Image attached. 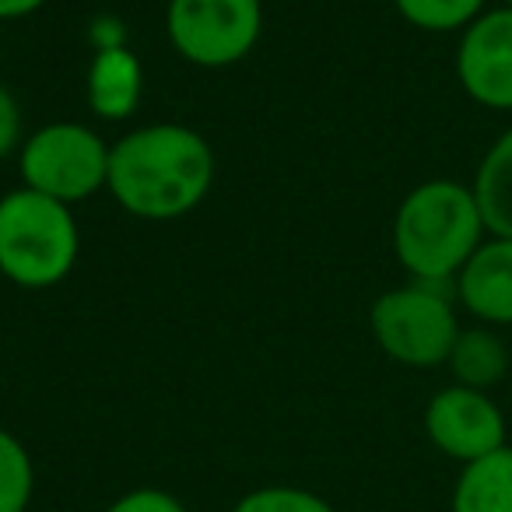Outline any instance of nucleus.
I'll return each mask as SVG.
<instances>
[{"label":"nucleus","instance_id":"f257e3e1","mask_svg":"<svg viewBox=\"0 0 512 512\" xmlns=\"http://www.w3.org/2000/svg\"><path fill=\"white\" fill-rule=\"evenodd\" d=\"M214 151L193 127L148 123L109 144L106 190L141 221H176L211 193Z\"/></svg>","mask_w":512,"mask_h":512},{"label":"nucleus","instance_id":"aec40b11","mask_svg":"<svg viewBox=\"0 0 512 512\" xmlns=\"http://www.w3.org/2000/svg\"><path fill=\"white\" fill-rule=\"evenodd\" d=\"M498 4H502V8H512V0H498Z\"/></svg>","mask_w":512,"mask_h":512},{"label":"nucleus","instance_id":"4468645a","mask_svg":"<svg viewBox=\"0 0 512 512\" xmlns=\"http://www.w3.org/2000/svg\"><path fill=\"white\" fill-rule=\"evenodd\" d=\"M393 8L418 32L446 36V32H463L477 15H484L488 0H393Z\"/></svg>","mask_w":512,"mask_h":512},{"label":"nucleus","instance_id":"6e6552de","mask_svg":"<svg viewBox=\"0 0 512 512\" xmlns=\"http://www.w3.org/2000/svg\"><path fill=\"white\" fill-rule=\"evenodd\" d=\"M425 435L442 456L463 467L505 446V414L484 390L453 383L428 400Z\"/></svg>","mask_w":512,"mask_h":512},{"label":"nucleus","instance_id":"7ed1b4c3","mask_svg":"<svg viewBox=\"0 0 512 512\" xmlns=\"http://www.w3.org/2000/svg\"><path fill=\"white\" fill-rule=\"evenodd\" d=\"M81 232L60 200L18 186L0 197V274L25 292H46L74 271Z\"/></svg>","mask_w":512,"mask_h":512},{"label":"nucleus","instance_id":"dca6fc26","mask_svg":"<svg viewBox=\"0 0 512 512\" xmlns=\"http://www.w3.org/2000/svg\"><path fill=\"white\" fill-rule=\"evenodd\" d=\"M232 512H337L323 495L299 484H267L253 488L232 505Z\"/></svg>","mask_w":512,"mask_h":512},{"label":"nucleus","instance_id":"f3484780","mask_svg":"<svg viewBox=\"0 0 512 512\" xmlns=\"http://www.w3.org/2000/svg\"><path fill=\"white\" fill-rule=\"evenodd\" d=\"M106 512H190V509L165 488H130L116 502H109Z\"/></svg>","mask_w":512,"mask_h":512},{"label":"nucleus","instance_id":"0eeeda50","mask_svg":"<svg viewBox=\"0 0 512 512\" xmlns=\"http://www.w3.org/2000/svg\"><path fill=\"white\" fill-rule=\"evenodd\" d=\"M456 81L470 102L512 113V8H488L460 32Z\"/></svg>","mask_w":512,"mask_h":512},{"label":"nucleus","instance_id":"423d86ee","mask_svg":"<svg viewBox=\"0 0 512 512\" xmlns=\"http://www.w3.org/2000/svg\"><path fill=\"white\" fill-rule=\"evenodd\" d=\"M260 32V0H169L165 8V36L172 50L204 71L242 64L260 43Z\"/></svg>","mask_w":512,"mask_h":512},{"label":"nucleus","instance_id":"f03ea898","mask_svg":"<svg viewBox=\"0 0 512 512\" xmlns=\"http://www.w3.org/2000/svg\"><path fill=\"white\" fill-rule=\"evenodd\" d=\"M488 239L470 183H418L393 214V256L411 281L453 285L474 249Z\"/></svg>","mask_w":512,"mask_h":512},{"label":"nucleus","instance_id":"9d476101","mask_svg":"<svg viewBox=\"0 0 512 512\" xmlns=\"http://www.w3.org/2000/svg\"><path fill=\"white\" fill-rule=\"evenodd\" d=\"M144 95V67L127 46H102L88 64L85 99L99 120L123 123L137 113Z\"/></svg>","mask_w":512,"mask_h":512},{"label":"nucleus","instance_id":"6ab92c4d","mask_svg":"<svg viewBox=\"0 0 512 512\" xmlns=\"http://www.w3.org/2000/svg\"><path fill=\"white\" fill-rule=\"evenodd\" d=\"M46 0H0V22H15V18H29L43 8Z\"/></svg>","mask_w":512,"mask_h":512},{"label":"nucleus","instance_id":"f8f14e48","mask_svg":"<svg viewBox=\"0 0 512 512\" xmlns=\"http://www.w3.org/2000/svg\"><path fill=\"white\" fill-rule=\"evenodd\" d=\"M449 512H512V446L463 463Z\"/></svg>","mask_w":512,"mask_h":512},{"label":"nucleus","instance_id":"9b49d317","mask_svg":"<svg viewBox=\"0 0 512 512\" xmlns=\"http://www.w3.org/2000/svg\"><path fill=\"white\" fill-rule=\"evenodd\" d=\"M512 365V351L509 344L502 341L495 327H460L453 348H449L446 369L453 372L456 386H470V390H484L498 386L505 376H509Z\"/></svg>","mask_w":512,"mask_h":512},{"label":"nucleus","instance_id":"2eb2a0df","mask_svg":"<svg viewBox=\"0 0 512 512\" xmlns=\"http://www.w3.org/2000/svg\"><path fill=\"white\" fill-rule=\"evenodd\" d=\"M36 495V467L15 432L0 428V512H25Z\"/></svg>","mask_w":512,"mask_h":512},{"label":"nucleus","instance_id":"39448f33","mask_svg":"<svg viewBox=\"0 0 512 512\" xmlns=\"http://www.w3.org/2000/svg\"><path fill=\"white\" fill-rule=\"evenodd\" d=\"M18 176L29 190L74 207L106 190L109 144L85 123H46L18 148Z\"/></svg>","mask_w":512,"mask_h":512},{"label":"nucleus","instance_id":"a211bd4d","mask_svg":"<svg viewBox=\"0 0 512 512\" xmlns=\"http://www.w3.org/2000/svg\"><path fill=\"white\" fill-rule=\"evenodd\" d=\"M22 141V109H18V99L11 95V88L0 81V162L15 155L22 148Z\"/></svg>","mask_w":512,"mask_h":512},{"label":"nucleus","instance_id":"20e7f679","mask_svg":"<svg viewBox=\"0 0 512 512\" xmlns=\"http://www.w3.org/2000/svg\"><path fill=\"white\" fill-rule=\"evenodd\" d=\"M449 285L407 281L400 288L383 292L369 309V327L379 351L407 369H435L446 365L449 348L460 334L456 320V295Z\"/></svg>","mask_w":512,"mask_h":512},{"label":"nucleus","instance_id":"1a4fd4ad","mask_svg":"<svg viewBox=\"0 0 512 512\" xmlns=\"http://www.w3.org/2000/svg\"><path fill=\"white\" fill-rule=\"evenodd\" d=\"M453 295L484 327H512V239L488 235L456 274Z\"/></svg>","mask_w":512,"mask_h":512},{"label":"nucleus","instance_id":"ddd939ff","mask_svg":"<svg viewBox=\"0 0 512 512\" xmlns=\"http://www.w3.org/2000/svg\"><path fill=\"white\" fill-rule=\"evenodd\" d=\"M470 190L477 197L488 235L512 239V127L502 130L495 144L484 151Z\"/></svg>","mask_w":512,"mask_h":512}]
</instances>
